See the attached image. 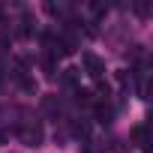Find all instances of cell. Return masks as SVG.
Here are the masks:
<instances>
[{
    "label": "cell",
    "instance_id": "1",
    "mask_svg": "<svg viewBox=\"0 0 153 153\" xmlns=\"http://www.w3.org/2000/svg\"><path fill=\"white\" fill-rule=\"evenodd\" d=\"M81 63H84V69H87V75L93 81H102V75H105V63L93 54V51H84L81 54Z\"/></svg>",
    "mask_w": 153,
    "mask_h": 153
},
{
    "label": "cell",
    "instance_id": "2",
    "mask_svg": "<svg viewBox=\"0 0 153 153\" xmlns=\"http://www.w3.org/2000/svg\"><path fill=\"white\" fill-rule=\"evenodd\" d=\"M18 135H21V141L30 144V147H39V144H42V126H39V123H24V126H18Z\"/></svg>",
    "mask_w": 153,
    "mask_h": 153
},
{
    "label": "cell",
    "instance_id": "3",
    "mask_svg": "<svg viewBox=\"0 0 153 153\" xmlns=\"http://www.w3.org/2000/svg\"><path fill=\"white\" fill-rule=\"evenodd\" d=\"M96 117H99V123H111V117H114V111H111V105H108V99L105 102H96Z\"/></svg>",
    "mask_w": 153,
    "mask_h": 153
},
{
    "label": "cell",
    "instance_id": "4",
    "mask_svg": "<svg viewBox=\"0 0 153 153\" xmlns=\"http://www.w3.org/2000/svg\"><path fill=\"white\" fill-rule=\"evenodd\" d=\"M42 105H45V111L54 117V114H60V102H57V96H45L42 99Z\"/></svg>",
    "mask_w": 153,
    "mask_h": 153
},
{
    "label": "cell",
    "instance_id": "5",
    "mask_svg": "<svg viewBox=\"0 0 153 153\" xmlns=\"http://www.w3.org/2000/svg\"><path fill=\"white\" fill-rule=\"evenodd\" d=\"M63 81H66L69 87H75V84H78V69H72V66L63 69Z\"/></svg>",
    "mask_w": 153,
    "mask_h": 153
},
{
    "label": "cell",
    "instance_id": "6",
    "mask_svg": "<svg viewBox=\"0 0 153 153\" xmlns=\"http://www.w3.org/2000/svg\"><path fill=\"white\" fill-rule=\"evenodd\" d=\"M81 150H84V153H105V150H102L96 141H90V138H84V141H81Z\"/></svg>",
    "mask_w": 153,
    "mask_h": 153
},
{
    "label": "cell",
    "instance_id": "7",
    "mask_svg": "<svg viewBox=\"0 0 153 153\" xmlns=\"http://www.w3.org/2000/svg\"><path fill=\"white\" fill-rule=\"evenodd\" d=\"M42 69H45L48 78H54V57H51V54H45V57H42Z\"/></svg>",
    "mask_w": 153,
    "mask_h": 153
},
{
    "label": "cell",
    "instance_id": "8",
    "mask_svg": "<svg viewBox=\"0 0 153 153\" xmlns=\"http://www.w3.org/2000/svg\"><path fill=\"white\" fill-rule=\"evenodd\" d=\"M132 138H135V144L144 147V126H135V129H132Z\"/></svg>",
    "mask_w": 153,
    "mask_h": 153
}]
</instances>
